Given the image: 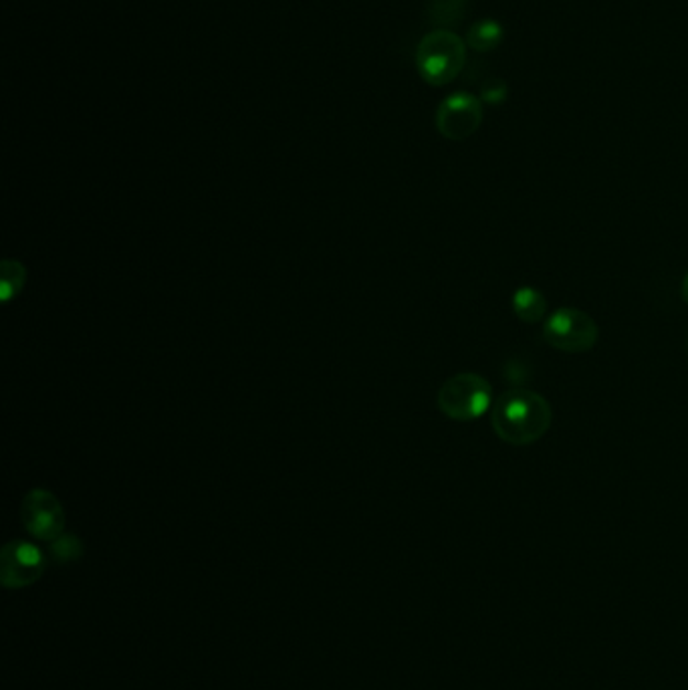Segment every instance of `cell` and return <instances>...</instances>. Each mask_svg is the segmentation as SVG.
Instances as JSON below:
<instances>
[{
	"mask_svg": "<svg viewBox=\"0 0 688 690\" xmlns=\"http://www.w3.org/2000/svg\"><path fill=\"white\" fill-rule=\"evenodd\" d=\"M554 410L543 396L515 388L495 400L491 408V426L507 444L528 446L537 443L550 431Z\"/></svg>",
	"mask_w": 688,
	"mask_h": 690,
	"instance_id": "1",
	"label": "cell"
},
{
	"mask_svg": "<svg viewBox=\"0 0 688 690\" xmlns=\"http://www.w3.org/2000/svg\"><path fill=\"white\" fill-rule=\"evenodd\" d=\"M417 69L429 86L444 87L463 74L467 63V41L455 31L434 29L420 38L417 47Z\"/></svg>",
	"mask_w": 688,
	"mask_h": 690,
	"instance_id": "2",
	"label": "cell"
},
{
	"mask_svg": "<svg viewBox=\"0 0 688 690\" xmlns=\"http://www.w3.org/2000/svg\"><path fill=\"white\" fill-rule=\"evenodd\" d=\"M436 404L444 416L456 422H470L491 410L492 386L479 374H456L441 386Z\"/></svg>",
	"mask_w": 688,
	"mask_h": 690,
	"instance_id": "3",
	"label": "cell"
},
{
	"mask_svg": "<svg viewBox=\"0 0 688 690\" xmlns=\"http://www.w3.org/2000/svg\"><path fill=\"white\" fill-rule=\"evenodd\" d=\"M598 335L596 321L581 309H557L543 323V340L567 354L588 352L598 342Z\"/></svg>",
	"mask_w": 688,
	"mask_h": 690,
	"instance_id": "4",
	"label": "cell"
},
{
	"mask_svg": "<svg viewBox=\"0 0 688 690\" xmlns=\"http://www.w3.org/2000/svg\"><path fill=\"white\" fill-rule=\"evenodd\" d=\"M482 101L467 91H456L441 101L434 124L441 136L451 142H463L473 136L482 124Z\"/></svg>",
	"mask_w": 688,
	"mask_h": 690,
	"instance_id": "5",
	"label": "cell"
},
{
	"mask_svg": "<svg viewBox=\"0 0 688 690\" xmlns=\"http://www.w3.org/2000/svg\"><path fill=\"white\" fill-rule=\"evenodd\" d=\"M25 530L41 542H55L65 533V509L47 489H33L21 505Z\"/></svg>",
	"mask_w": 688,
	"mask_h": 690,
	"instance_id": "6",
	"label": "cell"
},
{
	"mask_svg": "<svg viewBox=\"0 0 688 690\" xmlns=\"http://www.w3.org/2000/svg\"><path fill=\"white\" fill-rule=\"evenodd\" d=\"M45 571V557L37 545L29 542H11L0 554V581L9 590L33 586Z\"/></svg>",
	"mask_w": 688,
	"mask_h": 690,
	"instance_id": "7",
	"label": "cell"
},
{
	"mask_svg": "<svg viewBox=\"0 0 688 690\" xmlns=\"http://www.w3.org/2000/svg\"><path fill=\"white\" fill-rule=\"evenodd\" d=\"M470 0H429L426 19L434 29L455 31L465 21Z\"/></svg>",
	"mask_w": 688,
	"mask_h": 690,
	"instance_id": "8",
	"label": "cell"
},
{
	"mask_svg": "<svg viewBox=\"0 0 688 690\" xmlns=\"http://www.w3.org/2000/svg\"><path fill=\"white\" fill-rule=\"evenodd\" d=\"M503 38V25L499 21L482 19L479 23L470 26L465 41H467V47L477 51V53H491V51L499 49Z\"/></svg>",
	"mask_w": 688,
	"mask_h": 690,
	"instance_id": "9",
	"label": "cell"
},
{
	"mask_svg": "<svg viewBox=\"0 0 688 690\" xmlns=\"http://www.w3.org/2000/svg\"><path fill=\"white\" fill-rule=\"evenodd\" d=\"M513 311L523 323L533 325V323H540L545 318L547 303H545L543 293H540L537 289L521 287V289H517L515 296H513Z\"/></svg>",
	"mask_w": 688,
	"mask_h": 690,
	"instance_id": "10",
	"label": "cell"
},
{
	"mask_svg": "<svg viewBox=\"0 0 688 690\" xmlns=\"http://www.w3.org/2000/svg\"><path fill=\"white\" fill-rule=\"evenodd\" d=\"M26 281V269L21 260H2L0 267V289H2V301L9 303L11 299L23 291Z\"/></svg>",
	"mask_w": 688,
	"mask_h": 690,
	"instance_id": "11",
	"label": "cell"
},
{
	"mask_svg": "<svg viewBox=\"0 0 688 690\" xmlns=\"http://www.w3.org/2000/svg\"><path fill=\"white\" fill-rule=\"evenodd\" d=\"M51 555L59 564H71L84 555V543L71 533H63L55 542H51Z\"/></svg>",
	"mask_w": 688,
	"mask_h": 690,
	"instance_id": "12",
	"label": "cell"
},
{
	"mask_svg": "<svg viewBox=\"0 0 688 690\" xmlns=\"http://www.w3.org/2000/svg\"><path fill=\"white\" fill-rule=\"evenodd\" d=\"M507 96H509V87H507L503 79H499V77L487 79V81L482 84V87H480V101H485V103L499 105V103H503Z\"/></svg>",
	"mask_w": 688,
	"mask_h": 690,
	"instance_id": "13",
	"label": "cell"
},
{
	"mask_svg": "<svg viewBox=\"0 0 688 690\" xmlns=\"http://www.w3.org/2000/svg\"><path fill=\"white\" fill-rule=\"evenodd\" d=\"M683 299L688 303V272L687 277H685V281H683Z\"/></svg>",
	"mask_w": 688,
	"mask_h": 690,
	"instance_id": "14",
	"label": "cell"
}]
</instances>
